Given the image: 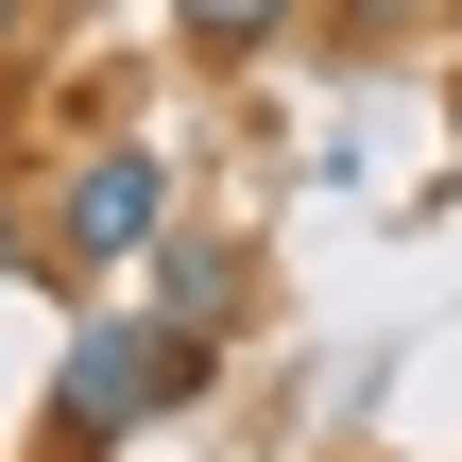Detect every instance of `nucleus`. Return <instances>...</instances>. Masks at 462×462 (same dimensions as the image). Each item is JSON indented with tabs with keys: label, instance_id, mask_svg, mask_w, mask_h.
I'll list each match as a JSON object with an SVG mask.
<instances>
[{
	"label": "nucleus",
	"instance_id": "nucleus-1",
	"mask_svg": "<svg viewBox=\"0 0 462 462\" xmlns=\"http://www.w3.org/2000/svg\"><path fill=\"white\" fill-rule=\"evenodd\" d=\"M189 377H206V326H171V309H86V326H69V377H51V462L137 446V411H171Z\"/></svg>",
	"mask_w": 462,
	"mask_h": 462
},
{
	"label": "nucleus",
	"instance_id": "nucleus-2",
	"mask_svg": "<svg viewBox=\"0 0 462 462\" xmlns=\"http://www.w3.org/2000/svg\"><path fill=\"white\" fill-rule=\"evenodd\" d=\"M154 240H171V154H154V137L69 154V189H51V274H120V257H154Z\"/></svg>",
	"mask_w": 462,
	"mask_h": 462
},
{
	"label": "nucleus",
	"instance_id": "nucleus-3",
	"mask_svg": "<svg viewBox=\"0 0 462 462\" xmlns=\"http://www.w3.org/2000/svg\"><path fill=\"white\" fill-rule=\"evenodd\" d=\"M291 17H326V0H171V34H189V51H223V69H240V51H274Z\"/></svg>",
	"mask_w": 462,
	"mask_h": 462
},
{
	"label": "nucleus",
	"instance_id": "nucleus-4",
	"mask_svg": "<svg viewBox=\"0 0 462 462\" xmlns=\"http://www.w3.org/2000/svg\"><path fill=\"white\" fill-rule=\"evenodd\" d=\"M154 309H171V326H206V343H223V326H240V274H223V257H206V240H189V257H154Z\"/></svg>",
	"mask_w": 462,
	"mask_h": 462
},
{
	"label": "nucleus",
	"instance_id": "nucleus-5",
	"mask_svg": "<svg viewBox=\"0 0 462 462\" xmlns=\"http://www.w3.org/2000/svg\"><path fill=\"white\" fill-rule=\"evenodd\" d=\"M326 34L343 51H411V34H446V0H326Z\"/></svg>",
	"mask_w": 462,
	"mask_h": 462
},
{
	"label": "nucleus",
	"instance_id": "nucleus-6",
	"mask_svg": "<svg viewBox=\"0 0 462 462\" xmlns=\"http://www.w3.org/2000/svg\"><path fill=\"white\" fill-rule=\"evenodd\" d=\"M34 17H51V0H0V69H17V51H34Z\"/></svg>",
	"mask_w": 462,
	"mask_h": 462
},
{
	"label": "nucleus",
	"instance_id": "nucleus-7",
	"mask_svg": "<svg viewBox=\"0 0 462 462\" xmlns=\"http://www.w3.org/2000/svg\"><path fill=\"white\" fill-rule=\"evenodd\" d=\"M0 171H17V69H0Z\"/></svg>",
	"mask_w": 462,
	"mask_h": 462
}]
</instances>
